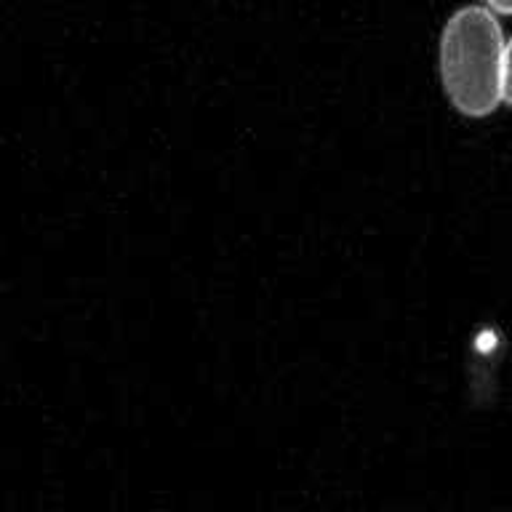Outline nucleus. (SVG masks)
<instances>
[{
    "instance_id": "2",
    "label": "nucleus",
    "mask_w": 512,
    "mask_h": 512,
    "mask_svg": "<svg viewBox=\"0 0 512 512\" xmlns=\"http://www.w3.org/2000/svg\"><path fill=\"white\" fill-rule=\"evenodd\" d=\"M504 102L512 107V40L504 51Z\"/></svg>"
},
{
    "instance_id": "1",
    "label": "nucleus",
    "mask_w": 512,
    "mask_h": 512,
    "mask_svg": "<svg viewBox=\"0 0 512 512\" xmlns=\"http://www.w3.org/2000/svg\"><path fill=\"white\" fill-rule=\"evenodd\" d=\"M502 27L488 8L467 6L448 19L440 40V78L464 115L480 118L504 99Z\"/></svg>"
},
{
    "instance_id": "3",
    "label": "nucleus",
    "mask_w": 512,
    "mask_h": 512,
    "mask_svg": "<svg viewBox=\"0 0 512 512\" xmlns=\"http://www.w3.org/2000/svg\"><path fill=\"white\" fill-rule=\"evenodd\" d=\"M486 3L499 14H512V0H486Z\"/></svg>"
}]
</instances>
